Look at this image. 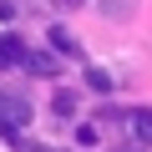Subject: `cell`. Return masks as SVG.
<instances>
[{
  "label": "cell",
  "instance_id": "cell-1",
  "mask_svg": "<svg viewBox=\"0 0 152 152\" xmlns=\"http://www.w3.org/2000/svg\"><path fill=\"white\" fill-rule=\"evenodd\" d=\"M0 122H5V127H26V122H31V102L0 91Z\"/></svg>",
  "mask_w": 152,
  "mask_h": 152
},
{
  "label": "cell",
  "instance_id": "cell-2",
  "mask_svg": "<svg viewBox=\"0 0 152 152\" xmlns=\"http://www.w3.org/2000/svg\"><path fill=\"white\" fill-rule=\"evenodd\" d=\"M20 61H26L20 36H0V71H5V66H20Z\"/></svg>",
  "mask_w": 152,
  "mask_h": 152
},
{
  "label": "cell",
  "instance_id": "cell-3",
  "mask_svg": "<svg viewBox=\"0 0 152 152\" xmlns=\"http://www.w3.org/2000/svg\"><path fill=\"white\" fill-rule=\"evenodd\" d=\"M26 71H36V76H56V56H46V51H26V61H20Z\"/></svg>",
  "mask_w": 152,
  "mask_h": 152
},
{
  "label": "cell",
  "instance_id": "cell-4",
  "mask_svg": "<svg viewBox=\"0 0 152 152\" xmlns=\"http://www.w3.org/2000/svg\"><path fill=\"white\" fill-rule=\"evenodd\" d=\"M132 137H137V142H152V107L132 112Z\"/></svg>",
  "mask_w": 152,
  "mask_h": 152
},
{
  "label": "cell",
  "instance_id": "cell-5",
  "mask_svg": "<svg viewBox=\"0 0 152 152\" xmlns=\"http://www.w3.org/2000/svg\"><path fill=\"white\" fill-rule=\"evenodd\" d=\"M51 46H56L61 56H81V46L71 41V31H66V26H56V31H51Z\"/></svg>",
  "mask_w": 152,
  "mask_h": 152
},
{
  "label": "cell",
  "instance_id": "cell-6",
  "mask_svg": "<svg viewBox=\"0 0 152 152\" xmlns=\"http://www.w3.org/2000/svg\"><path fill=\"white\" fill-rule=\"evenodd\" d=\"M86 86H91V91H112V86H117V76L102 71V66H91V71H86Z\"/></svg>",
  "mask_w": 152,
  "mask_h": 152
},
{
  "label": "cell",
  "instance_id": "cell-7",
  "mask_svg": "<svg viewBox=\"0 0 152 152\" xmlns=\"http://www.w3.org/2000/svg\"><path fill=\"white\" fill-rule=\"evenodd\" d=\"M51 107H56V117H76V91H56Z\"/></svg>",
  "mask_w": 152,
  "mask_h": 152
}]
</instances>
